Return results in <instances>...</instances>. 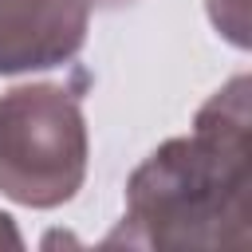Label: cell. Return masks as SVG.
I'll list each match as a JSON object with an SVG mask.
<instances>
[{
	"instance_id": "obj_1",
	"label": "cell",
	"mask_w": 252,
	"mask_h": 252,
	"mask_svg": "<svg viewBox=\"0 0 252 252\" xmlns=\"http://www.w3.org/2000/svg\"><path fill=\"white\" fill-rule=\"evenodd\" d=\"M248 75L220 87L193 134L158 146L126 181V217L106 244L130 248H248Z\"/></svg>"
},
{
	"instance_id": "obj_5",
	"label": "cell",
	"mask_w": 252,
	"mask_h": 252,
	"mask_svg": "<svg viewBox=\"0 0 252 252\" xmlns=\"http://www.w3.org/2000/svg\"><path fill=\"white\" fill-rule=\"evenodd\" d=\"M0 248H24V236L16 232L12 217H4V213H0Z\"/></svg>"
},
{
	"instance_id": "obj_6",
	"label": "cell",
	"mask_w": 252,
	"mask_h": 252,
	"mask_svg": "<svg viewBox=\"0 0 252 252\" xmlns=\"http://www.w3.org/2000/svg\"><path fill=\"white\" fill-rule=\"evenodd\" d=\"M122 4H134V0H87V8H122Z\"/></svg>"
},
{
	"instance_id": "obj_2",
	"label": "cell",
	"mask_w": 252,
	"mask_h": 252,
	"mask_svg": "<svg viewBox=\"0 0 252 252\" xmlns=\"http://www.w3.org/2000/svg\"><path fill=\"white\" fill-rule=\"evenodd\" d=\"M87 122L79 98L55 83L0 94V193L28 209L71 201L87 177Z\"/></svg>"
},
{
	"instance_id": "obj_3",
	"label": "cell",
	"mask_w": 252,
	"mask_h": 252,
	"mask_svg": "<svg viewBox=\"0 0 252 252\" xmlns=\"http://www.w3.org/2000/svg\"><path fill=\"white\" fill-rule=\"evenodd\" d=\"M87 0H0V75L71 63L87 43Z\"/></svg>"
},
{
	"instance_id": "obj_4",
	"label": "cell",
	"mask_w": 252,
	"mask_h": 252,
	"mask_svg": "<svg viewBox=\"0 0 252 252\" xmlns=\"http://www.w3.org/2000/svg\"><path fill=\"white\" fill-rule=\"evenodd\" d=\"M209 16L236 47H248V0H209Z\"/></svg>"
}]
</instances>
